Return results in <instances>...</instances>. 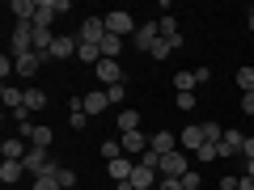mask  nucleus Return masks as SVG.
<instances>
[{"label":"nucleus","mask_w":254,"mask_h":190,"mask_svg":"<svg viewBox=\"0 0 254 190\" xmlns=\"http://www.w3.org/2000/svg\"><path fill=\"white\" fill-rule=\"evenodd\" d=\"M106 30H110V34H119V38H131L140 26H136V17H131L127 9H115V13H106Z\"/></svg>","instance_id":"obj_1"},{"label":"nucleus","mask_w":254,"mask_h":190,"mask_svg":"<svg viewBox=\"0 0 254 190\" xmlns=\"http://www.w3.org/2000/svg\"><path fill=\"white\" fill-rule=\"evenodd\" d=\"M157 173H161V178H182V173H190V161H187V152H165L161 156V165H157Z\"/></svg>","instance_id":"obj_2"},{"label":"nucleus","mask_w":254,"mask_h":190,"mask_svg":"<svg viewBox=\"0 0 254 190\" xmlns=\"http://www.w3.org/2000/svg\"><path fill=\"white\" fill-rule=\"evenodd\" d=\"M157 182H161V173L136 161V169H131V182H123V186H131V190H157Z\"/></svg>","instance_id":"obj_3"},{"label":"nucleus","mask_w":254,"mask_h":190,"mask_svg":"<svg viewBox=\"0 0 254 190\" xmlns=\"http://www.w3.org/2000/svg\"><path fill=\"white\" fill-rule=\"evenodd\" d=\"M21 136L30 140V148H51V140H55V131L47 123H26L21 127Z\"/></svg>","instance_id":"obj_4"},{"label":"nucleus","mask_w":254,"mask_h":190,"mask_svg":"<svg viewBox=\"0 0 254 190\" xmlns=\"http://www.w3.org/2000/svg\"><path fill=\"white\" fill-rule=\"evenodd\" d=\"M102 38H106V17H85V21H81V43L98 47Z\"/></svg>","instance_id":"obj_5"},{"label":"nucleus","mask_w":254,"mask_h":190,"mask_svg":"<svg viewBox=\"0 0 254 190\" xmlns=\"http://www.w3.org/2000/svg\"><path fill=\"white\" fill-rule=\"evenodd\" d=\"M76 51H81V38L55 34V43H51V59H76Z\"/></svg>","instance_id":"obj_6"},{"label":"nucleus","mask_w":254,"mask_h":190,"mask_svg":"<svg viewBox=\"0 0 254 190\" xmlns=\"http://www.w3.org/2000/svg\"><path fill=\"white\" fill-rule=\"evenodd\" d=\"M119 144H123V152H127V156H136V161L148 152V140H144V131H127V136H119Z\"/></svg>","instance_id":"obj_7"},{"label":"nucleus","mask_w":254,"mask_h":190,"mask_svg":"<svg viewBox=\"0 0 254 190\" xmlns=\"http://www.w3.org/2000/svg\"><path fill=\"white\" fill-rule=\"evenodd\" d=\"M93 72H98V81L106 85V89H110V85H123V68H119V59H102Z\"/></svg>","instance_id":"obj_8"},{"label":"nucleus","mask_w":254,"mask_h":190,"mask_svg":"<svg viewBox=\"0 0 254 190\" xmlns=\"http://www.w3.org/2000/svg\"><path fill=\"white\" fill-rule=\"evenodd\" d=\"M157 38H161V26H157V21H144V26H140L136 34H131V47H140V51H148V47H153Z\"/></svg>","instance_id":"obj_9"},{"label":"nucleus","mask_w":254,"mask_h":190,"mask_svg":"<svg viewBox=\"0 0 254 190\" xmlns=\"http://www.w3.org/2000/svg\"><path fill=\"white\" fill-rule=\"evenodd\" d=\"M21 165H26V173H30V178H38V173H47L51 156H47V148H30V152H26V161H21Z\"/></svg>","instance_id":"obj_10"},{"label":"nucleus","mask_w":254,"mask_h":190,"mask_svg":"<svg viewBox=\"0 0 254 190\" xmlns=\"http://www.w3.org/2000/svg\"><path fill=\"white\" fill-rule=\"evenodd\" d=\"M106 169H110V182H115V186H123V182H131V169H136V161H131V156H119V161H110Z\"/></svg>","instance_id":"obj_11"},{"label":"nucleus","mask_w":254,"mask_h":190,"mask_svg":"<svg viewBox=\"0 0 254 190\" xmlns=\"http://www.w3.org/2000/svg\"><path fill=\"white\" fill-rule=\"evenodd\" d=\"M81 106H85V114H106L110 97H106V89H93V93H85V97H81Z\"/></svg>","instance_id":"obj_12"},{"label":"nucleus","mask_w":254,"mask_h":190,"mask_svg":"<svg viewBox=\"0 0 254 190\" xmlns=\"http://www.w3.org/2000/svg\"><path fill=\"white\" fill-rule=\"evenodd\" d=\"M0 152H4V161H26V152H30V140H26V136H17V140H4V144H0Z\"/></svg>","instance_id":"obj_13"},{"label":"nucleus","mask_w":254,"mask_h":190,"mask_svg":"<svg viewBox=\"0 0 254 190\" xmlns=\"http://www.w3.org/2000/svg\"><path fill=\"white\" fill-rule=\"evenodd\" d=\"M13 63H17V76H38V63H47V59L38 51H26V55H17Z\"/></svg>","instance_id":"obj_14"},{"label":"nucleus","mask_w":254,"mask_h":190,"mask_svg":"<svg viewBox=\"0 0 254 190\" xmlns=\"http://www.w3.org/2000/svg\"><path fill=\"white\" fill-rule=\"evenodd\" d=\"M174 47H182V38H157V43L148 47V59H157V63H161V59H170V55H174Z\"/></svg>","instance_id":"obj_15"},{"label":"nucleus","mask_w":254,"mask_h":190,"mask_svg":"<svg viewBox=\"0 0 254 190\" xmlns=\"http://www.w3.org/2000/svg\"><path fill=\"white\" fill-rule=\"evenodd\" d=\"M148 148H153V152H178V136H174V131H157L153 140H148Z\"/></svg>","instance_id":"obj_16"},{"label":"nucleus","mask_w":254,"mask_h":190,"mask_svg":"<svg viewBox=\"0 0 254 190\" xmlns=\"http://www.w3.org/2000/svg\"><path fill=\"white\" fill-rule=\"evenodd\" d=\"M242 148H246L242 131H225V140H220V156H242Z\"/></svg>","instance_id":"obj_17"},{"label":"nucleus","mask_w":254,"mask_h":190,"mask_svg":"<svg viewBox=\"0 0 254 190\" xmlns=\"http://www.w3.org/2000/svg\"><path fill=\"white\" fill-rule=\"evenodd\" d=\"M60 17V4L55 0H38V17H34V26H43V30H51V21Z\"/></svg>","instance_id":"obj_18"},{"label":"nucleus","mask_w":254,"mask_h":190,"mask_svg":"<svg viewBox=\"0 0 254 190\" xmlns=\"http://www.w3.org/2000/svg\"><path fill=\"white\" fill-rule=\"evenodd\" d=\"M9 13H13L17 21H34V17H38V0H13Z\"/></svg>","instance_id":"obj_19"},{"label":"nucleus","mask_w":254,"mask_h":190,"mask_svg":"<svg viewBox=\"0 0 254 190\" xmlns=\"http://www.w3.org/2000/svg\"><path fill=\"white\" fill-rule=\"evenodd\" d=\"M0 101H4V106H9V114H13V110L26 106V89H17V85H4V89H0Z\"/></svg>","instance_id":"obj_20"},{"label":"nucleus","mask_w":254,"mask_h":190,"mask_svg":"<svg viewBox=\"0 0 254 190\" xmlns=\"http://www.w3.org/2000/svg\"><path fill=\"white\" fill-rule=\"evenodd\" d=\"M119 136H127V131H140V110H119Z\"/></svg>","instance_id":"obj_21"},{"label":"nucleus","mask_w":254,"mask_h":190,"mask_svg":"<svg viewBox=\"0 0 254 190\" xmlns=\"http://www.w3.org/2000/svg\"><path fill=\"white\" fill-rule=\"evenodd\" d=\"M102 59H119V51H123V38H119V34H110V30H106V38H102Z\"/></svg>","instance_id":"obj_22"},{"label":"nucleus","mask_w":254,"mask_h":190,"mask_svg":"<svg viewBox=\"0 0 254 190\" xmlns=\"http://www.w3.org/2000/svg\"><path fill=\"white\" fill-rule=\"evenodd\" d=\"M68 123H72V131H81V127L89 123V114H85L81 97H72V101H68Z\"/></svg>","instance_id":"obj_23"},{"label":"nucleus","mask_w":254,"mask_h":190,"mask_svg":"<svg viewBox=\"0 0 254 190\" xmlns=\"http://www.w3.org/2000/svg\"><path fill=\"white\" fill-rule=\"evenodd\" d=\"M182 148H195V152L203 148V127L199 123H190L187 131H182Z\"/></svg>","instance_id":"obj_24"},{"label":"nucleus","mask_w":254,"mask_h":190,"mask_svg":"<svg viewBox=\"0 0 254 190\" xmlns=\"http://www.w3.org/2000/svg\"><path fill=\"white\" fill-rule=\"evenodd\" d=\"M21 178H26V165L21 161H4L0 165V182H21Z\"/></svg>","instance_id":"obj_25"},{"label":"nucleus","mask_w":254,"mask_h":190,"mask_svg":"<svg viewBox=\"0 0 254 190\" xmlns=\"http://www.w3.org/2000/svg\"><path fill=\"white\" fill-rule=\"evenodd\" d=\"M174 89H178V93H195V89H199L195 72H178V76H174Z\"/></svg>","instance_id":"obj_26"},{"label":"nucleus","mask_w":254,"mask_h":190,"mask_svg":"<svg viewBox=\"0 0 254 190\" xmlns=\"http://www.w3.org/2000/svg\"><path fill=\"white\" fill-rule=\"evenodd\" d=\"M203 127V144H220V140H225V127L220 123H199Z\"/></svg>","instance_id":"obj_27"},{"label":"nucleus","mask_w":254,"mask_h":190,"mask_svg":"<svg viewBox=\"0 0 254 190\" xmlns=\"http://www.w3.org/2000/svg\"><path fill=\"white\" fill-rule=\"evenodd\" d=\"M43 106H47V93H43V89H26V110H30V114L43 110Z\"/></svg>","instance_id":"obj_28"},{"label":"nucleus","mask_w":254,"mask_h":190,"mask_svg":"<svg viewBox=\"0 0 254 190\" xmlns=\"http://www.w3.org/2000/svg\"><path fill=\"white\" fill-rule=\"evenodd\" d=\"M102 156H106V165H110V161H119V156H127V152H123L119 140H106V144H102Z\"/></svg>","instance_id":"obj_29"},{"label":"nucleus","mask_w":254,"mask_h":190,"mask_svg":"<svg viewBox=\"0 0 254 190\" xmlns=\"http://www.w3.org/2000/svg\"><path fill=\"white\" fill-rule=\"evenodd\" d=\"M157 26H161V38H182V34H178V21H174V17H157Z\"/></svg>","instance_id":"obj_30"},{"label":"nucleus","mask_w":254,"mask_h":190,"mask_svg":"<svg viewBox=\"0 0 254 190\" xmlns=\"http://www.w3.org/2000/svg\"><path fill=\"white\" fill-rule=\"evenodd\" d=\"M55 182H60V190H72V186H76V173L68 169V165H64V169L55 173Z\"/></svg>","instance_id":"obj_31"},{"label":"nucleus","mask_w":254,"mask_h":190,"mask_svg":"<svg viewBox=\"0 0 254 190\" xmlns=\"http://www.w3.org/2000/svg\"><path fill=\"white\" fill-rule=\"evenodd\" d=\"M237 85H242V93H254V68H242L237 72Z\"/></svg>","instance_id":"obj_32"},{"label":"nucleus","mask_w":254,"mask_h":190,"mask_svg":"<svg viewBox=\"0 0 254 190\" xmlns=\"http://www.w3.org/2000/svg\"><path fill=\"white\" fill-rule=\"evenodd\" d=\"M106 97H110V106H123V101H127V89H123V85H110Z\"/></svg>","instance_id":"obj_33"},{"label":"nucleus","mask_w":254,"mask_h":190,"mask_svg":"<svg viewBox=\"0 0 254 190\" xmlns=\"http://www.w3.org/2000/svg\"><path fill=\"white\" fill-rule=\"evenodd\" d=\"M30 190H60V182L43 173V178H34V182H30Z\"/></svg>","instance_id":"obj_34"},{"label":"nucleus","mask_w":254,"mask_h":190,"mask_svg":"<svg viewBox=\"0 0 254 190\" xmlns=\"http://www.w3.org/2000/svg\"><path fill=\"white\" fill-rule=\"evenodd\" d=\"M199 186H203V178H199L195 169H190V173H182V190H199Z\"/></svg>","instance_id":"obj_35"},{"label":"nucleus","mask_w":254,"mask_h":190,"mask_svg":"<svg viewBox=\"0 0 254 190\" xmlns=\"http://www.w3.org/2000/svg\"><path fill=\"white\" fill-rule=\"evenodd\" d=\"M195 156H199V161H216V156H220V144H203Z\"/></svg>","instance_id":"obj_36"},{"label":"nucleus","mask_w":254,"mask_h":190,"mask_svg":"<svg viewBox=\"0 0 254 190\" xmlns=\"http://www.w3.org/2000/svg\"><path fill=\"white\" fill-rule=\"evenodd\" d=\"M195 106H199V101H195V93H178V110H187V114H190Z\"/></svg>","instance_id":"obj_37"},{"label":"nucleus","mask_w":254,"mask_h":190,"mask_svg":"<svg viewBox=\"0 0 254 190\" xmlns=\"http://www.w3.org/2000/svg\"><path fill=\"white\" fill-rule=\"evenodd\" d=\"M242 114H254V93H242Z\"/></svg>","instance_id":"obj_38"},{"label":"nucleus","mask_w":254,"mask_h":190,"mask_svg":"<svg viewBox=\"0 0 254 190\" xmlns=\"http://www.w3.org/2000/svg\"><path fill=\"white\" fill-rule=\"evenodd\" d=\"M242 156H246V161H250V156H254V136L246 140V148H242Z\"/></svg>","instance_id":"obj_39"},{"label":"nucleus","mask_w":254,"mask_h":190,"mask_svg":"<svg viewBox=\"0 0 254 190\" xmlns=\"http://www.w3.org/2000/svg\"><path fill=\"white\" fill-rule=\"evenodd\" d=\"M237 190H254V178H242V182H237Z\"/></svg>","instance_id":"obj_40"},{"label":"nucleus","mask_w":254,"mask_h":190,"mask_svg":"<svg viewBox=\"0 0 254 190\" xmlns=\"http://www.w3.org/2000/svg\"><path fill=\"white\" fill-rule=\"evenodd\" d=\"M246 178H254V156H250V161H246Z\"/></svg>","instance_id":"obj_41"},{"label":"nucleus","mask_w":254,"mask_h":190,"mask_svg":"<svg viewBox=\"0 0 254 190\" xmlns=\"http://www.w3.org/2000/svg\"><path fill=\"white\" fill-rule=\"evenodd\" d=\"M250 17H254V9H250Z\"/></svg>","instance_id":"obj_42"},{"label":"nucleus","mask_w":254,"mask_h":190,"mask_svg":"<svg viewBox=\"0 0 254 190\" xmlns=\"http://www.w3.org/2000/svg\"><path fill=\"white\" fill-rule=\"evenodd\" d=\"M110 190H119V186H110Z\"/></svg>","instance_id":"obj_43"}]
</instances>
